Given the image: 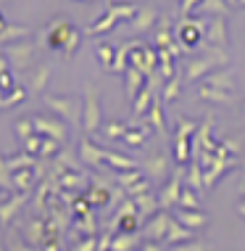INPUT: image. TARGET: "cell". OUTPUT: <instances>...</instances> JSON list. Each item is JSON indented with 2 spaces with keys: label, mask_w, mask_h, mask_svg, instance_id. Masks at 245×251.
<instances>
[{
  "label": "cell",
  "mask_w": 245,
  "mask_h": 251,
  "mask_svg": "<svg viewBox=\"0 0 245 251\" xmlns=\"http://www.w3.org/2000/svg\"><path fill=\"white\" fill-rule=\"evenodd\" d=\"M145 251H158V249H151V246H148V249H145Z\"/></svg>",
  "instance_id": "cell-2"
},
{
  "label": "cell",
  "mask_w": 245,
  "mask_h": 251,
  "mask_svg": "<svg viewBox=\"0 0 245 251\" xmlns=\"http://www.w3.org/2000/svg\"><path fill=\"white\" fill-rule=\"evenodd\" d=\"M182 238H190V233H185L179 227H172V241H182Z\"/></svg>",
  "instance_id": "cell-1"
}]
</instances>
